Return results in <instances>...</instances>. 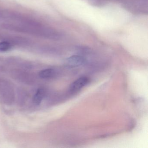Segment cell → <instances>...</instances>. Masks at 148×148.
<instances>
[{
    "instance_id": "cell-1",
    "label": "cell",
    "mask_w": 148,
    "mask_h": 148,
    "mask_svg": "<svg viewBox=\"0 0 148 148\" xmlns=\"http://www.w3.org/2000/svg\"><path fill=\"white\" fill-rule=\"evenodd\" d=\"M5 28L12 31L25 33L47 38H58L59 35L53 29L45 26L38 22L10 14L2 24Z\"/></svg>"
},
{
    "instance_id": "cell-2",
    "label": "cell",
    "mask_w": 148,
    "mask_h": 148,
    "mask_svg": "<svg viewBox=\"0 0 148 148\" xmlns=\"http://www.w3.org/2000/svg\"><path fill=\"white\" fill-rule=\"evenodd\" d=\"M89 79L87 77H81L73 82L70 89L72 92H76L81 90L89 83Z\"/></svg>"
},
{
    "instance_id": "cell-3",
    "label": "cell",
    "mask_w": 148,
    "mask_h": 148,
    "mask_svg": "<svg viewBox=\"0 0 148 148\" xmlns=\"http://www.w3.org/2000/svg\"><path fill=\"white\" fill-rule=\"evenodd\" d=\"M85 61V59L82 56L73 55L66 59V64L71 67H77L84 64Z\"/></svg>"
},
{
    "instance_id": "cell-4",
    "label": "cell",
    "mask_w": 148,
    "mask_h": 148,
    "mask_svg": "<svg viewBox=\"0 0 148 148\" xmlns=\"http://www.w3.org/2000/svg\"><path fill=\"white\" fill-rule=\"evenodd\" d=\"M45 96V90L42 88H40L38 90L36 94L34 95L33 99L34 103L37 105H38L41 103Z\"/></svg>"
},
{
    "instance_id": "cell-5",
    "label": "cell",
    "mask_w": 148,
    "mask_h": 148,
    "mask_svg": "<svg viewBox=\"0 0 148 148\" xmlns=\"http://www.w3.org/2000/svg\"><path fill=\"white\" fill-rule=\"evenodd\" d=\"M56 71L54 69H47L41 71L40 72L39 76L42 78H49L55 75Z\"/></svg>"
},
{
    "instance_id": "cell-6",
    "label": "cell",
    "mask_w": 148,
    "mask_h": 148,
    "mask_svg": "<svg viewBox=\"0 0 148 148\" xmlns=\"http://www.w3.org/2000/svg\"><path fill=\"white\" fill-rule=\"evenodd\" d=\"M11 45L7 42H3L0 43V50L6 51L10 49Z\"/></svg>"
}]
</instances>
